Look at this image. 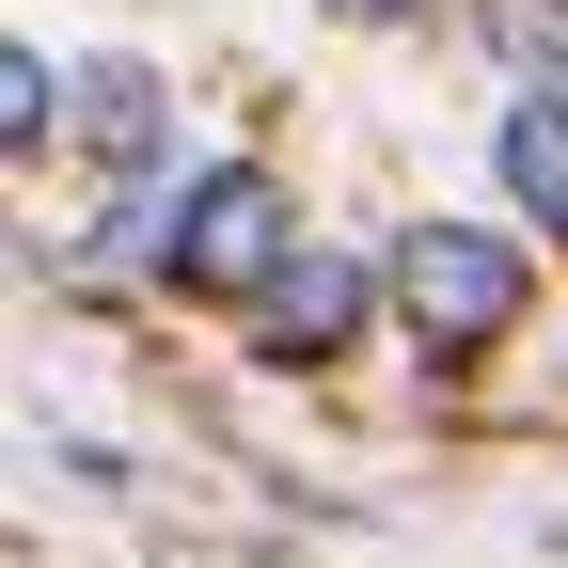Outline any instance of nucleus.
<instances>
[{
  "label": "nucleus",
  "instance_id": "1",
  "mask_svg": "<svg viewBox=\"0 0 568 568\" xmlns=\"http://www.w3.org/2000/svg\"><path fill=\"white\" fill-rule=\"evenodd\" d=\"M284 253V190L253 174V159H222V174H190L159 222H142V268L159 284H190V301H253V268Z\"/></svg>",
  "mask_w": 568,
  "mask_h": 568
},
{
  "label": "nucleus",
  "instance_id": "2",
  "mask_svg": "<svg viewBox=\"0 0 568 568\" xmlns=\"http://www.w3.org/2000/svg\"><path fill=\"white\" fill-rule=\"evenodd\" d=\"M379 301H395V316L458 364V347H489V332L521 316V253L489 237V222H410V237H395V268H379Z\"/></svg>",
  "mask_w": 568,
  "mask_h": 568
},
{
  "label": "nucleus",
  "instance_id": "3",
  "mask_svg": "<svg viewBox=\"0 0 568 568\" xmlns=\"http://www.w3.org/2000/svg\"><path fill=\"white\" fill-rule=\"evenodd\" d=\"M364 301H379L364 253H301V237H284L253 268V347H268V364H332V347L364 332Z\"/></svg>",
  "mask_w": 568,
  "mask_h": 568
},
{
  "label": "nucleus",
  "instance_id": "4",
  "mask_svg": "<svg viewBox=\"0 0 568 568\" xmlns=\"http://www.w3.org/2000/svg\"><path fill=\"white\" fill-rule=\"evenodd\" d=\"M63 126H80L126 190L159 174V142H174V111H159V80H142V63H95V80H63Z\"/></svg>",
  "mask_w": 568,
  "mask_h": 568
},
{
  "label": "nucleus",
  "instance_id": "5",
  "mask_svg": "<svg viewBox=\"0 0 568 568\" xmlns=\"http://www.w3.org/2000/svg\"><path fill=\"white\" fill-rule=\"evenodd\" d=\"M506 190H521V222H552L568 237V80H521V111H506Z\"/></svg>",
  "mask_w": 568,
  "mask_h": 568
},
{
  "label": "nucleus",
  "instance_id": "6",
  "mask_svg": "<svg viewBox=\"0 0 568 568\" xmlns=\"http://www.w3.org/2000/svg\"><path fill=\"white\" fill-rule=\"evenodd\" d=\"M48 126H63V63H48V48H0V159L48 142Z\"/></svg>",
  "mask_w": 568,
  "mask_h": 568
},
{
  "label": "nucleus",
  "instance_id": "7",
  "mask_svg": "<svg viewBox=\"0 0 568 568\" xmlns=\"http://www.w3.org/2000/svg\"><path fill=\"white\" fill-rule=\"evenodd\" d=\"M332 17H410V0H332Z\"/></svg>",
  "mask_w": 568,
  "mask_h": 568
}]
</instances>
